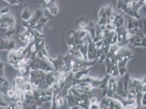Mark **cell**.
<instances>
[{"label": "cell", "mask_w": 146, "mask_h": 109, "mask_svg": "<svg viewBox=\"0 0 146 109\" xmlns=\"http://www.w3.org/2000/svg\"><path fill=\"white\" fill-rule=\"evenodd\" d=\"M130 79V76L127 72L124 75L122 76H118L116 78L117 80V94L120 96L124 99H127L128 98V86L129 81Z\"/></svg>", "instance_id": "cell-1"}, {"label": "cell", "mask_w": 146, "mask_h": 109, "mask_svg": "<svg viewBox=\"0 0 146 109\" xmlns=\"http://www.w3.org/2000/svg\"><path fill=\"white\" fill-rule=\"evenodd\" d=\"M115 31L117 33L118 37V41L117 43L121 47H125V45L129 43V41L126 38V34L128 32L127 27H125V26L117 27Z\"/></svg>", "instance_id": "cell-2"}, {"label": "cell", "mask_w": 146, "mask_h": 109, "mask_svg": "<svg viewBox=\"0 0 146 109\" xmlns=\"http://www.w3.org/2000/svg\"><path fill=\"white\" fill-rule=\"evenodd\" d=\"M97 50L96 43L93 41L91 37L90 36L88 38L87 58L88 61H93L94 60H97Z\"/></svg>", "instance_id": "cell-3"}, {"label": "cell", "mask_w": 146, "mask_h": 109, "mask_svg": "<svg viewBox=\"0 0 146 109\" xmlns=\"http://www.w3.org/2000/svg\"><path fill=\"white\" fill-rule=\"evenodd\" d=\"M15 47V42L13 39H0V50L11 51Z\"/></svg>", "instance_id": "cell-4"}, {"label": "cell", "mask_w": 146, "mask_h": 109, "mask_svg": "<svg viewBox=\"0 0 146 109\" xmlns=\"http://www.w3.org/2000/svg\"><path fill=\"white\" fill-rule=\"evenodd\" d=\"M134 56H128V57H125L124 58H123L122 59L118 60L117 66L118 67L119 69V75L121 76H122L124 75L126 73H127V70L126 68V66L127 64L131 58H133Z\"/></svg>", "instance_id": "cell-5"}, {"label": "cell", "mask_w": 146, "mask_h": 109, "mask_svg": "<svg viewBox=\"0 0 146 109\" xmlns=\"http://www.w3.org/2000/svg\"><path fill=\"white\" fill-rule=\"evenodd\" d=\"M124 13L122 14H117L116 13V16L114 21L112 22L116 26V27L124 26L125 23V18L123 15Z\"/></svg>", "instance_id": "cell-6"}, {"label": "cell", "mask_w": 146, "mask_h": 109, "mask_svg": "<svg viewBox=\"0 0 146 109\" xmlns=\"http://www.w3.org/2000/svg\"><path fill=\"white\" fill-rule=\"evenodd\" d=\"M135 27H139V19L130 16L129 18L128 19L127 29L128 30H130Z\"/></svg>", "instance_id": "cell-7"}, {"label": "cell", "mask_w": 146, "mask_h": 109, "mask_svg": "<svg viewBox=\"0 0 146 109\" xmlns=\"http://www.w3.org/2000/svg\"><path fill=\"white\" fill-rule=\"evenodd\" d=\"M90 20L86 18L85 17H82L78 19L76 21V24L79 26L81 29H86L89 25Z\"/></svg>", "instance_id": "cell-8"}, {"label": "cell", "mask_w": 146, "mask_h": 109, "mask_svg": "<svg viewBox=\"0 0 146 109\" xmlns=\"http://www.w3.org/2000/svg\"><path fill=\"white\" fill-rule=\"evenodd\" d=\"M96 23L94 22L90 21L88 26L86 29L88 31V34L92 39H93L96 37Z\"/></svg>", "instance_id": "cell-9"}, {"label": "cell", "mask_w": 146, "mask_h": 109, "mask_svg": "<svg viewBox=\"0 0 146 109\" xmlns=\"http://www.w3.org/2000/svg\"><path fill=\"white\" fill-rule=\"evenodd\" d=\"M108 74L111 76H112L114 78H117L120 76L117 63H112V66Z\"/></svg>", "instance_id": "cell-10"}, {"label": "cell", "mask_w": 146, "mask_h": 109, "mask_svg": "<svg viewBox=\"0 0 146 109\" xmlns=\"http://www.w3.org/2000/svg\"><path fill=\"white\" fill-rule=\"evenodd\" d=\"M21 18H22V19H23L24 21H27L31 18V17H32V14L29 12L28 9L25 8L24 10L23 11V12L21 14Z\"/></svg>", "instance_id": "cell-11"}, {"label": "cell", "mask_w": 146, "mask_h": 109, "mask_svg": "<svg viewBox=\"0 0 146 109\" xmlns=\"http://www.w3.org/2000/svg\"><path fill=\"white\" fill-rule=\"evenodd\" d=\"M104 62H105V65H106V73H107V74H108L112 66V60L110 57L107 56Z\"/></svg>", "instance_id": "cell-12"}, {"label": "cell", "mask_w": 146, "mask_h": 109, "mask_svg": "<svg viewBox=\"0 0 146 109\" xmlns=\"http://www.w3.org/2000/svg\"><path fill=\"white\" fill-rule=\"evenodd\" d=\"M108 18H107L106 17H100L99 18V20L98 24L99 25H100V26L105 25V24L108 22Z\"/></svg>", "instance_id": "cell-13"}, {"label": "cell", "mask_w": 146, "mask_h": 109, "mask_svg": "<svg viewBox=\"0 0 146 109\" xmlns=\"http://www.w3.org/2000/svg\"><path fill=\"white\" fill-rule=\"evenodd\" d=\"M89 109H100V105H99V103H93V104H90V108H89Z\"/></svg>", "instance_id": "cell-14"}, {"label": "cell", "mask_w": 146, "mask_h": 109, "mask_svg": "<svg viewBox=\"0 0 146 109\" xmlns=\"http://www.w3.org/2000/svg\"><path fill=\"white\" fill-rule=\"evenodd\" d=\"M141 105H142V106H146V92L143 94L142 98Z\"/></svg>", "instance_id": "cell-15"}, {"label": "cell", "mask_w": 146, "mask_h": 109, "mask_svg": "<svg viewBox=\"0 0 146 109\" xmlns=\"http://www.w3.org/2000/svg\"><path fill=\"white\" fill-rule=\"evenodd\" d=\"M141 45L142 48H146V36L141 38Z\"/></svg>", "instance_id": "cell-16"}, {"label": "cell", "mask_w": 146, "mask_h": 109, "mask_svg": "<svg viewBox=\"0 0 146 109\" xmlns=\"http://www.w3.org/2000/svg\"><path fill=\"white\" fill-rule=\"evenodd\" d=\"M9 8L7 7L6 8H4L2 9H1L0 14H4L8 13H9Z\"/></svg>", "instance_id": "cell-17"}, {"label": "cell", "mask_w": 146, "mask_h": 109, "mask_svg": "<svg viewBox=\"0 0 146 109\" xmlns=\"http://www.w3.org/2000/svg\"><path fill=\"white\" fill-rule=\"evenodd\" d=\"M142 18V22H143V32L144 33H146V19L144 18Z\"/></svg>", "instance_id": "cell-18"}, {"label": "cell", "mask_w": 146, "mask_h": 109, "mask_svg": "<svg viewBox=\"0 0 146 109\" xmlns=\"http://www.w3.org/2000/svg\"><path fill=\"white\" fill-rule=\"evenodd\" d=\"M142 92L143 93H145L146 92V83L143 84L142 85Z\"/></svg>", "instance_id": "cell-19"}, {"label": "cell", "mask_w": 146, "mask_h": 109, "mask_svg": "<svg viewBox=\"0 0 146 109\" xmlns=\"http://www.w3.org/2000/svg\"><path fill=\"white\" fill-rule=\"evenodd\" d=\"M141 81H142V82L143 84H145V83H146V78H144L143 79H142Z\"/></svg>", "instance_id": "cell-20"}, {"label": "cell", "mask_w": 146, "mask_h": 109, "mask_svg": "<svg viewBox=\"0 0 146 109\" xmlns=\"http://www.w3.org/2000/svg\"></svg>", "instance_id": "cell-21"}, {"label": "cell", "mask_w": 146, "mask_h": 109, "mask_svg": "<svg viewBox=\"0 0 146 109\" xmlns=\"http://www.w3.org/2000/svg\"></svg>", "instance_id": "cell-22"}]
</instances>
